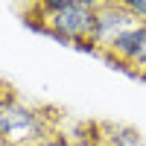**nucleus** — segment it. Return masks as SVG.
<instances>
[{
  "instance_id": "nucleus-1",
  "label": "nucleus",
  "mask_w": 146,
  "mask_h": 146,
  "mask_svg": "<svg viewBox=\"0 0 146 146\" xmlns=\"http://www.w3.org/2000/svg\"><path fill=\"white\" fill-rule=\"evenodd\" d=\"M50 135L53 129L47 111L29 105L12 91L0 94V137L9 146H38Z\"/></svg>"
},
{
  "instance_id": "nucleus-2",
  "label": "nucleus",
  "mask_w": 146,
  "mask_h": 146,
  "mask_svg": "<svg viewBox=\"0 0 146 146\" xmlns=\"http://www.w3.org/2000/svg\"><path fill=\"white\" fill-rule=\"evenodd\" d=\"M32 9L44 21L41 32L53 35L56 41L73 47L82 38H91L94 9H96V3H91V0H44Z\"/></svg>"
},
{
  "instance_id": "nucleus-3",
  "label": "nucleus",
  "mask_w": 146,
  "mask_h": 146,
  "mask_svg": "<svg viewBox=\"0 0 146 146\" xmlns=\"http://www.w3.org/2000/svg\"><path fill=\"white\" fill-rule=\"evenodd\" d=\"M135 18L126 9V3H96L94 9V27H91V41L105 53L108 44H111L120 32H126L135 27Z\"/></svg>"
},
{
  "instance_id": "nucleus-4",
  "label": "nucleus",
  "mask_w": 146,
  "mask_h": 146,
  "mask_svg": "<svg viewBox=\"0 0 146 146\" xmlns=\"http://www.w3.org/2000/svg\"><path fill=\"white\" fill-rule=\"evenodd\" d=\"M108 62H117V64H126V67H135L140 64V58L146 56V23H135L131 29L120 32L117 38L108 44V50L102 53Z\"/></svg>"
},
{
  "instance_id": "nucleus-5",
  "label": "nucleus",
  "mask_w": 146,
  "mask_h": 146,
  "mask_svg": "<svg viewBox=\"0 0 146 146\" xmlns=\"http://www.w3.org/2000/svg\"><path fill=\"white\" fill-rule=\"evenodd\" d=\"M105 140L108 146H140V131L131 126H108L105 129Z\"/></svg>"
},
{
  "instance_id": "nucleus-6",
  "label": "nucleus",
  "mask_w": 146,
  "mask_h": 146,
  "mask_svg": "<svg viewBox=\"0 0 146 146\" xmlns=\"http://www.w3.org/2000/svg\"><path fill=\"white\" fill-rule=\"evenodd\" d=\"M126 9L137 23H146V0H126Z\"/></svg>"
},
{
  "instance_id": "nucleus-7",
  "label": "nucleus",
  "mask_w": 146,
  "mask_h": 146,
  "mask_svg": "<svg viewBox=\"0 0 146 146\" xmlns=\"http://www.w3.org/2000/svg\"><path fill=\"white\" fill-rule=\"evenodd\" d=\"M38 146H76V143H73L67 135H58V131H53V135H50V137H44Z\"/></svg>"
},
{
  "instance_id": "nucleus-8",
  "label": "nucleus",
  "mask_w": 146,
  "mask_h": 146,
  "mask_svg": "<svg viewBox=\"0 0 146 146\" xmlns=\"http://www.w3.org/2000/svg\"><path fill=\"white\" fill-rule=\"evenodd\" d=\"M73 47H76L79 53H85V56H102V50H100V47H96L91 38H82V41H76Z\"/></svg>"
},
{
  "instance_id": "nucleus-9",
  "label": "nucleus",
  "mask_w": 146,
  "mask_h": 146,
  "mask_svg": "<svg viewBox=\"0 0 146 146\" xmlns=\"http://www.w3.org/2000/svg\"><path fill=\"white\" fill-rule=\"evenodd\" d=\"M137 73H140V76H146V56L140 58V64H137Z\"/></svg>"
},
{
  "instance_id": "nucleus-10",
  "label": "nucleus",
  "mask_w": 146,
  "mask_h": 146,
  "mask_svg": "<svg viewBox=\"0 0 146 146\" xmlns=\"http://www.w3.org/2000/svg\"><path fill=\"white\" fill-rule=\"evenodd\" d=\"M0 146H9V143H6V140H3V137H0Z\"/></svg>"
},
{
  "instance_id": "nucleus-11",
  "label": "nucleus",
  "mask_w": 146,
  "mask_h": 146,
  "mask_svg": "<svg viewBox=\"0 0 146 146\" xmlns=\"http://www.w3.org/2000/svg\"><path fill=\"white\" fill-rule=\"evenodd\" d=\"M85 146H100V143H85Z\"/></svg>"
}]
</instances>
